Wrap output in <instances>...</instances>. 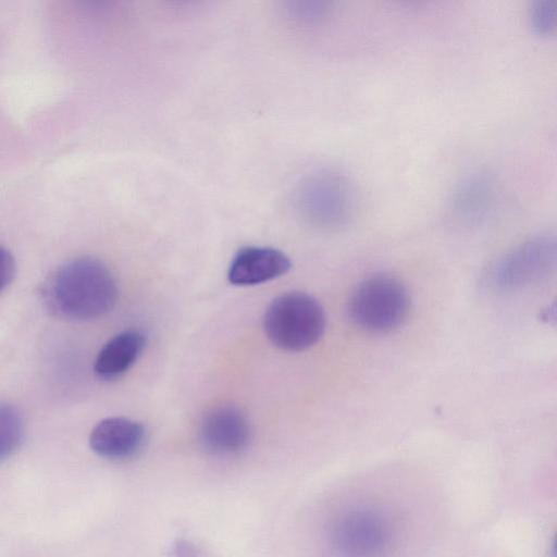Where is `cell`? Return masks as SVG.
Masks as SVG:
<instances>
[{"label":"cell","mask_w":557,"mask_h":557,"mask_svg":"<svg viewBox=\"0 0 557 557\" xmlns=\"http://www.w3.org/2000/svg\"><path fill=\"white\" fill-rule=\"evenodd\" d=\"M115 281L103 262L92 257L72 259L46 281V305L70 320H90L109 312L116 300Z\"/></svg>","instance_id":"cell-1"},{"label":"cell","mask_w":557,"mask_h":557,"mask_svg":"<svg viewBox=\"0 0 557 557\" xmlns=\"http://www.w3.org/2000/svg\"><path fill=\"white\" fill-rule=\"evenodd\" d=\"M325 327L322 306L301 292L285 293L273 299L263 315V329L272 344L299 351L314 345Z\"/></svg>","instance_id":"cell-2"},{"label":"cell","mask_w":557,"mask_h":557,"mask_svg":"<svg viewBox=\"0 0 557 557\" xmlns=\"http://www.w3.org/2000/svg\"><path fill=\"white\" fill-rule=\"evenodd\" d=\"M409 304L407 288L398 278L379 274L366 278L356 287L348 310L360 329L383 333L404 322Z\"/></svg>","instance_id":"cell-3"},{"label":"cell","mask_w":557,"mask_h":557,"mask_svg":"<svg viewBox=\"0 0 557 557\" xmlns=\"http://www.w3.org/2000/svg\"><path fill=\"white\" fill-rule=\"evenodd\" d=\"M556 243L550 236L533 238L506 255L496 264L493 282L513 288L539 278L555 262Z\"/></svg>","instance_id":"cell-4"},{"label":"cell","mask_w":557,"mask_h":557,"mask_svg":"<svg viewBox=\"0 0 557 557\" xmlns=\"http://www.w3.org/2000/svg\"><path fill=\"white\" fill-rule=\"evenodd\" d=\"M203 447L216 456H231L242 451L250 438L246 416L235 406L212 408L203 417L199 429Z\"/></svg>","instance_id":"cell-5"},{"label":"cell","mask_w":557,"mask_h":557,"mask_svg":"<svg viewBox=\"0 0 557 557\" xmlns=\"http://www.w3.org/2000/svg\"><path fill=\"white\" fill-rule=\"evenodd\" d=\"M289 258L271 247L250 246L237 251L228 268V281L238 286L257 285L285 274Z\"/></svg>","instance_id":"cell-6"},{"label":"cell","mask_w":557,"mask_h":557,"mask_svg":"<svg viewBox=\"0 0 557 557\" xmlns=\"http://www.w3.org/2000/svg\"><path fill=\"white\" fill-rule=\"evenodd\" d=\"M145 441L144 426L131 419L112 417L101 420L89 436L90 448L108 459H125L135 455Z\"/></svg>","instance_id":"cell-7"},{"label":"cell","mask_w":557,"mask_h":557,"mask_svg":"<svg viewBox=\"0 0 557 557\" xmlns=\"http://www.w3.org/2000/svg\"><path fill=\"white\" fill-rule=\"evenodd\" d=\"M145 343V336L138 330H126L116 334L98 352L95 372L103 380L121 376L136 362Z\"/></svg>","instance_id":"cell-8"},{"label":"cell","mask_w":557,"mask_h":557,"mask_svg":"<svg viewBox=\"0 0 557 557\" xmlns=\"http://www.w3.org/2000/svg\"><path fill=\"white\" fill-rule=\"evenodd\" d=\"M384 537L385 531L380 521L371 516L359 515L342 523L336 540L345 554L368 557L383 546Z\"/></svg>","instance_id":"cell-9"},{"label":"cell","mask_w":557,"mask_h":557,"mask_svg":"<svg viewBox=\"0 0 557 557\" xmlns=\"http://www.w3.org/2000/svg\"><path fill=\"white\" fill-rule=\"evenodd\" d=\"M492 194L491 182L483 175L471 176L455 191L453 203L463 215L479 214L488 205Z\"/></svg>","instance_id":"cell-10"},{"label":"cell","mask_w":557,"mask_h":557,"mask_svg":"<svg viewBox=\"0 0 557 557\" xmlns=\"http://www.w3.org/2000/svg\"><path fill=\"white\" fill-rule=\"evenodd\" d=\"M23 438V420L11 405L0 403V461L11 456Z\"/></svg>","instance_id":"cell-11"},{"label":"cell","mask_w":557,"mask_h":557,"mask_svg":"<svg viewBox=\"0 0 557 557\" xmlns=\"http://www.w3.org/2000/svg\"><path fill=\"white\" fill-rule=\"evenodd\" d=\"M530 22L539 34H550L557 22V1L539 0L530 9Z\"/></svg>","instance_id":"cell-12"},{"label":"cell","mask_w":557,"mask_h":557,"mask_svg":"<svg viewBox=\"0 0 557 557\" xmlns=\"http://www.w3.org/2000/svg\"><path fill=\"white\" fill-rule=\"evenodd\" d=\"M14 272L15 263L12 255L0 245V293L10 284Z\"/></svg>","instance_id":"cell-13"},{"label":"cell","mask_w":557,"mask_h":557,"mask_svg":"<svg viewBox=\"0 0 557 557\" xmlns=\"http://www.w3.org/2000/svg\"><path fill=\"white\" fill-rule=\"evenodd\" d=\"M175 557H203V553L195 544L188 541H177L174 546Z\"/></svg>","instance_id":"cell-14"}]
</instances>
